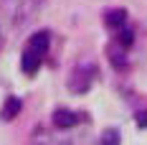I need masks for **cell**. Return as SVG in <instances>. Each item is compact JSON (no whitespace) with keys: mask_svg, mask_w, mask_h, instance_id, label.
Instances as JSON below:
<instances>
[{"mask_svg":"<svg viewBox=\"0 0 147 145\" xmlns=\"http://www.w3.org/2000/svg\"><path fill=\"white\" fill-rule=\"evenodd\" d=\"M18 112H20V99L8 97L5 104H3V120H13V117H18Z\"/></svg>","mask_w":147,"mask_h":145,"instance_id":"6","label":"cell"},{"mask_svg":"<svg viewBox=\"0 0 147 145\" xmlns=\"http://www.w3.org/2000/svg\"><path fill=\"white\" fill-rule=\"evenodd\" d=\"M124 20H127V10H122V8L109 10V13L104 15V23H107L109 28H122V26H124Z\"/></svg>","mask_w":147,"mask_h":145,"instance_id":"5","label":"cell"},{"mask_svg":"<svg viewBox=\"0 0 147 145\" xmlns=\"http://www.w3.org/2000/svg\"><path fill=\"white\" fill-rule=\"evenodd\" d=\"M89 84H91V69L79 66L71 76V92H86Z\"/></svg>","mask_w":147,"mask_h":145,"instance_id":"1","label":"cell"},{"mask_svg":"<svg viewBox=\"0 0 147 145\" xmlns=\"http://www.w3.org/2000/svg\"><path fill=\"white\" fill-rule=\"evenodd\" d=\"M28 48L43 56L46 51H48V33H46V31H41V33H33V36H30V41H28Z\"/></svg>","mask_w":147,"mask_h":145,"instance_id":"4","label":"cell"},{"mask_svg":"<svg viewBox=\"0 0 147 145\" xmlns=\"http://www.w3.org/2000/svg\"><path fill=\"white\" fill-rule=\"evenodd\" d=\"M102 143H119V132L117 130H109L102 135Z\"/></svg>","mask_w":147,"mask_h":145,"instance_id":"9","label":"cell"},{"mask_svg":"<svg viewBox=\"0 0 147 145\" xmlns=\"http://www.w3.org/2000/svg\"><path fill=\"white\" fill-rule=\"evenodd\" d=\"M53 125H56V127H61V130H69V127H74V125H76V115L61 107V110H56V112H53Z\"/></svg>","mask_w":147,"mask_h":145,"instance_id":"3","label":"cell"},{"mask_svg":"<svg viewBox=\"0 0 147 145\" xmlns=\"http://www.w3.org/2000/svg\"><path fill=\"white\" fill-rule=\"evenodd\" d=\"M132 41H134L132 31L122 26V28H119V46H122V48H129V46H132Z\"/></svg>","mask_w":147,"mask_h":145,"instance_id":"7","label":"cell"},{"mask_svg":"<svg viewBox=\"0 0 147 145\" xmlns=\"http://www.w3.org/2000/svg\"><path fill=\"white\" fill-rule=\"evenodd\" d=\"M134 122H137V127H147V110H140L137 115H134Z\"/></svg>","mask_w":147,"mask_h":145,"instance_id":"8","label":"cell"},{"mask_svg":"<svg viewBox=\"0 0 147 145\" xmlns=\"http://www.w3.org/2000/svg\"><path fill=\"white\" fill-rule=\"evenodd\" d=\"M41 54H36V51H30V48H26V54H23V59H20V66H23V71L28 74V76H33V74L38 71V66H41Z\"/></svg>","mask_w":147,"mask_h":145,"instance_id":"2","label":"cell"}]
</instances>
